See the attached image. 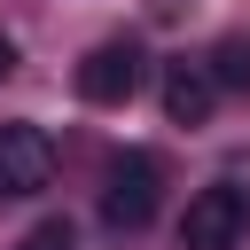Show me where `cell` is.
<instances>
[{"label": "cell", "mask_w": 250, "mask_h": 250, "mask_svg": "<svg viewBox=\"0 0 250 250\" xmlns=\"http://www.w3.org/2000/svg\"><path fill=\"white\" fill-rule=\"evenodd\" d=\"M156 195H164V164L148 148H125L109 156V180H102V227L109 234H141L156 219Z\"/></svg>", "instance_id": "1"}, {"label": "cell", "mask_w": 250, "mask_h": 250, "mask_svg": "<svg viewBox=\"0 0 250 250\" xmlns=\"http://www.w3.org/2000/svg\"><path fill=\"white\" fill-rule=\"evenodd\" d=\"M242 234H250V195H242L234 180H211V188L188 195V211H180V250H234Z\"/></svg>", "instance_id": "2"}, {"label": "cell", "mask_w": 250, "mask_h": 250, "mask_svg": "<svg viewBox=\"0 0 250 250\" xmlns=\"http://www.w3.org/2000/svg\"><path fill=\"white\" fill-rule=\"evenodd\" d=\"M141 78H148L141 39H102V47L78 62V102H94V109H125V102L141 94Z\"/></svg>", "instance_id": "3"}, {"label": "cell", "mask_w": 250, "mask_h": 250, "mask_svg": "<svg viewBox=\"0 0 250 250\" xmlns=\"http://www.w3.org/2000/svg\"><path fill=\"white\" fill-rule=\"evenodd\" d=\"M47 180H55L47 125H0V195H39Z\"/></svg>", "instance_id": "4"}, {"label": "cell", "mask_w": 250, "mask_h": 250, "mask_svg": "<svg viewBox=\"0 0 250 250\" xmlns=\"http://www.w3.org/2000/svg\"><path fill=\"white\" fill-rule=\"evenodd\" d=\"M211 102H219L211 62H164V117H172V125H203Z\"/></svg>", "instance_id": "5"}, {"label": "cell", "mask_w": 250, "mask_h": 250, "mask_svg": "<svg viewBox=\"0 0 250 250\" xmlns=\"http://www.w3.org/2000/svg\"><path fill=\"white\" fill-rule=\"evenodd\" d=\"M211 78H219V94L227 86H250V31H227L211 47Z\"/></svg>", "instance_id": "6"}, {"label": "cell", "mask_w": 250, "mask_h": 250, "mask_svg": "<svg viewBox=\"0 0 250 250\" xmlns=\"http://www.w3.org/2000/svg\"><path fill=\"white\" fill-rule=\"evenodd\" d=\"M16 250H78V234H70V219H39Z\"/></svg>", "instance_id": "7"}, {"label": "cell", "mask_w": 250, "mask_h": 250, "mask_svg": "<svg viewBox=\"0 0 250 250\" xmlns=\"http://www.w3.org/2000/svg\"><path fill=\"white\" fill-rule=\"evenodd\" d=\"M8 70H16V39L0 31V78H8Z\"/></svg>", "instance_id": "8"}]
</instances>
